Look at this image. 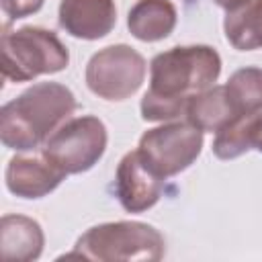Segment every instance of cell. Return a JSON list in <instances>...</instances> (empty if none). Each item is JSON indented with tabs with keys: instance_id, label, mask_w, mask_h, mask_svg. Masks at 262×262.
I'll use <instances>...</instances> for the list:
<instances>
[{
	"instance_id": "obj_7",
	"label": "cell",
	"mask_w": 262,
	"mask_h": 262,
	"mask_svg": "<svg viewBox=\"0 0 262 262\" xmlns=\"http://www.w3.org/2000/svg\"><path fill=\"white\" fill-rule=\"evenodd\" d=\"M203 149V131L188 121H174L145 131L137 151L141 160L162 178L186 170Z\"/></svg>"
},
{
	"instance_id": "obj_17",
	"label": "cell",
	"mask_w": 262,
	"mask_h": 262,
	"mask_svg": "<svg viewBox=\"0 0 262 262\" xmlns=\"http://www.w3.org/2000/svg\"><path fill=\"white\" fill-rule=\"evenodd\" d=\"M41 6H43V0H2V10L12 20L35 14Z\"/></svg>"
},
{
	"instance_id": "obj_13",
	"label": "cell",
	"mask_w": 262,
	"mask_h": 262,
	"mask_svg": "<svg viewBox=\"0 0 262 262\" xmlns=\"http://www.w3.org/2000/svg\"><path fill=\"white\" fill-rule=\"evenodd\" d=\"M184 117L203 133H217L237 115L225 94V86H211L190 98Z\"/></svg>"
},
{
	"instance_id": "obj_19",
	"label": "cell",
	"mask_w": 262,
	"mask_h": 262,
	"mask_svg": "<svg viewBox=\"0 0 262 262\" xmlns=\"http://www.w3.org/2000/svg\"><path fill=\"white\" fill-rule=\"evenodd\" d=\"M252 147L254 149H258L260 154H262V121L258 123V127H256V133H254V143H252Z\"/></svg>"
},
{
	"instance_id": "obj_5",
	"label": "cell",
	"mask_w": 262,
	"mask_h": 262,
	"mask_svg": "<svg viewBox=\"0 0 262 262\" xmlns=\"http://www.w3.org/2000/svg\"><path fill=\"white\" fill-rule=\"evenodd\" d=\"M106 127L98 117L84 115L57 127L41 147V156L57 170L82 174L102 158L106 149Z\"/></svg>"
},
{
	"instance_id": "obj_16",
	"label": "cell",
	"mask_w": 262,
	"mask_h": 262,
	"mask_svg": "<svg viewBox=\"0 0 262 262\" xmlns=\"http://www.w3.org/2000/svg\"><path fill=\"white\" fill-rule=\"evenodd\" d=\"M225 94L235 115L260 113L262 111V70L260 68L235 70L225 84Z\"/></svg>"
},
{
	"instance_id": "obj_2",
	"label": "cell",
	"mask_w": 262,
	"mask_h": 262,
	"mask_svg": "<svg viewBox=\"0 0 262 262\" xmlns=\"http://www.w3.org/2000/svg\"><path fill=\"white\" fill-rule=\"evenodd\" d=\"M74 92L59 82H39L0 111V139L8 149L31 151L47 141L76 111Z\"/></svg>"
},
{
	"instance_id": "obj_11",
	"label": "cell",
	"mask_w": 262,
	"mask_h": 262,
	"mask_svg": "<svg viewBox=\"0 0 262 262\" xmlns=\"http://www.w3.org/2000/svg\"><path fill=\"white\" fill-rule=\"evenodd\" d=\"M41 225L25 215H4L0 221V250L6 262H31L43 252Z\"/></svg>"
},
{
	"instance_id": "obj_10",
	"label": "cell",
	"mask_w": 262,
	"mask_h": 262,
	"mask_svg": "<svg viewBox=\"0 0 262 262\" xmlns=\"http://www.w3.org/2000/svg\"><path fill=\"white\" fill-rule=\"evenodd\" d=\"M6 188L20 199H41L53 192L66 174L43 156H14L6 166Z\"/></svg>"
},
{
	"instance_id": "obj_3",
	"label": "cell",
	"mask_w": 262,
	"mask_h": 262,
	"mask_svg": "<svg viewBox=\"0 0 262 262\" xmlns=\"http://www.w3.org/2000/svg\"><path fill=\"white\" fill-rule=\"evenodd\" d=\"M164 252L166 242L154 225L141 221H113L94 225L82 233L66 258H86L98 262H158L164 258Z\"/></svg>"
},
{
	"instance_id": "obj_15",
	"label": "cell",
	"mask_w": 262,
	"mask_h": 262,
	"mask_svg": "<svg viewBox=\"0 0 262 262\" xmlns=\"http://www.w3.org/2000/svg\"><path fill=\"white\" fill-rule=\"evenodd\" d=\"M262 121V111L260 113H248V115H237L231 119L227 125H223L213 139V154L219 160H233L252 149L254 143V133L258 123Z\"/></svg>"
},
{
	"instance_id": "obj_14",
	"label": "cell",
	"mask_w": 262,
	"mask_h": 262,
	"mask_svg": "<svg viewBox=\"0 0 262 262\" xmlns=\"http://www.w3.org/2000/svg\"><path fill=\"white\" fill-rule=\"evenodd\" d=\"M225 39L237 51L262 47V0H250L244 6L229 10L223 20Z\"/></svg>"
},
{
	"instance_id": "obj_4",
	"label": "cell",
	"mask_w": 262,
	"mask_h": 262,
	"mask_svg": "<svg viewBox=\"0 0 262 262\" xmlns=\"http://www.w3.org/2000/svg\"><path fill=\"white\" fill-rule=\"evenodd\" d=\"M70 53L53 31L23 27L2 33V74L12 82H29L66 70Z\"/></svg>"
},
{
	"instance_id": "obj_18",
	"label": "cell",
	"mask_w": 262,
	"mask_h": 262,
	"mask_svg": "<svg viewBox=\"0 0 262 262\" xmlns=\"http://www.w3.org/2000/svg\"><path fill=\"white\" fill-rule=\"evenodd\" d=\"M217 6H221V8H225L227 12L229 10H235V8H239V6H244L246 2H250V0H213Z\"/></svg>"
},
{
	"instance_id": "obj_9",
	"label": "cell",
	"mask_w": 262,
	"mask_h": 262,
	"mask_svg": "<svg viewBox=\"0 0 262 262\" xmlns=\"http://www.w3.org/2000/svg\"><path fill=\"white\" fill-rule=\"evenodd\" d=\"M57 20L68 35L96 41L115 29L117 6L115 0H61Z\"/></svg>"
},
{
	"instance_id": "obj_8",
	"label": "cell",
	"mask_w": 262,
	"mask_h": 262,
	"mask_svg": "<svg viewBox=\"0 0 262 262\" xmlns=\"http://www.w3.org/2000/svg\"><path fill=\"white\" fill-rule=\"evenodd\" d=\"M164 180L139 156L137 149L125 154L115 174V194L127 213H143L151 209L164 190Z\"/></svg>"
},
{
	"instance_id": "obj_12",
	"label": "cell",
	"mask_w": 262,
	"mask_h": 262,
	"mask_svg": "<svg viewBox=\"0 0 262 262\" xmlns=\"http://www.w3.org/2000/svg\"><path fill=\"white\" fill-rule=\"evenodd\" d=\"M176 18V6L170 0H137L127 14V27L135 39L154 43L174 31Z\"/></svg>"
},
{
	"instance_id": "obj_6",
	"label": "cell",
	"mask_w": 262,
	"mask_h": 262,
	"mask_svg": "<svg viewBox=\"0 0 262 262\" xmlns=\"http://www.w3.org/2000/svg\"><path fill=\"white\" fill-rule=\"evenodd\" d=\"M145 59L129 45H108L96 51L86 66V86L104 100L133 96L145 80Z\"/></svg>"
},
{
	"instance_id": "obj_1",
	"label": "cell",
	"mask_w": 262,
	"mask_h": 262,
	"mask_svg": "<svg viewBox=\"0 0 262 262\" xmlns=\"http://www.w3.org/2000/svg\"><path fill=\"white\" fill-rule=\"evenodd\" d=\"M221 74V57L209 45H178L149 63V88L141 98L143 121H172L186 113L192 96L211 88Z\"/></svg>"
}]
</instances>
